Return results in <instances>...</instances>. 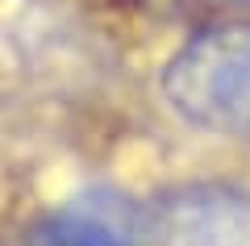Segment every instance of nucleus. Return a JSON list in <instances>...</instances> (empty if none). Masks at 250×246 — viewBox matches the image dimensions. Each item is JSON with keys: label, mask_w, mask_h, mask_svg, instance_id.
Instances as JSON below:
<instances>
[{"label": "nucleus", "mask_w": 250, "mask_h": 246, "mask_svg": "<svg viewBox=\"0 0 250 246\" xmlns=\"http://www.w3.org/2000/svg\"><path fill=\"white\" fill-rule=\"evenodd\" d=\"M163 92L184 121L250 142V21L200 29L167 63Z\"/></svg>", "instance_id": "nucleus-1"}, {"label": "nucleus", "mask_w": 250, "mask_h": 246, "mask_svg": "<svg viewBox=\"0 0 250 246\" xmlns=\"http://www.w3.org/2000/svg\"><path fill=\"white\" fill-rule=\"evenodd\" d=\"M154 246H250V196L225 184H179L146 209Z\"/></svg>", "instance_id": "nucleus-2"}, {"label": "nucleus", "mask_w": 250, "mask_h": 246, "mask_svg": "<svg viewBox=\"0 0 250 246\" xmlns=\"http://www.w3.org/2000/svg\"><path fill=\"white\" fill-rule=\"evenodd\" d=\"M21 246H138V242L125 229H117L104 213L75 204V209H62V213L34 221Z\"/></svg>", "instance_id": "nucleus-3"}, {"label": "nucleus", "mask_w": 250, "mask_h": 246, "mask_svg": "<svg viewBox=\"0 0 250 246\" xmlns=\"http://www.w3.org/2000/svg\"><path fill=\"white\" fill-rule=\"evenodd\" d=\"M200 4H250V0H200Z\"/></svg>", "instance_id": "nucleus-4"}]
</instances>
